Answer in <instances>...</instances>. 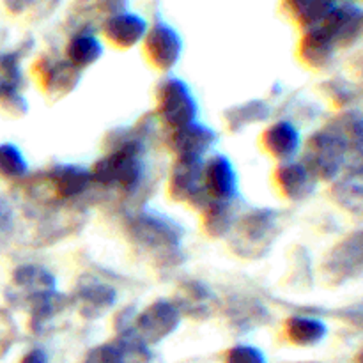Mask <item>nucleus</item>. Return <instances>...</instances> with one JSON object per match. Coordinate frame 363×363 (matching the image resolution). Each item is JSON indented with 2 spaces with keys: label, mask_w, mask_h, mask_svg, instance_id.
<instances>
[{
  "label": "nucleus",
  "mask_w": 363,
  "mask_h": 363,
  "mask_svg": "<svg viewBox=\"0 0 363 363\" xmlns=\"http://www.w3.org/2000/svg\"><path fill=\"white\" fill-rule=\"evenodd\" d=\"M116 138L110 140V147L94 165L89 169L92 186L117 191L124 197L140 194L147 181V135L144 126L131 130H117Z\"/></svg>",
  "instance_id": "f257e3e1"
},
{
  "label": "nucleus",
  "mask_w": 363,
  "mask_h": 363,
  "mask_svg": "<svg viewBox=\"0 0 363 363\" xmlns=\"http://www.w3.org/2000/svg\"><path fill=\"white\" fill-rule=\"evenodd\" d=\"M124 229L137 250L152 255L160 268L177 264L183 254L184 229L172 216L156 209H135L126 218Z\"/></svg>",
  "instance_id": "f03ea898"
},
{
  "label": "nucleus",
  "mask_w": 363,
  "mask_h": 363,
  "mask_svg": "<svg viewBox=\"0 0 363 363\" xmlns=\"http://www.w3.org/2000/svg\"><path fill=\"white\" fill-rule=\"evenodd\" d=\"M282 230V213L272 208L248 209L238 215L229 234L230 248L243 259L264 257Z\"/></svg>",
  "instance_id": "7ed1b4c3"
},
{
  "label": "nucleus",
  "mask_w": 363,
  "mask_h": 363,
  "mask_svg": "<svg viewBox=\"0 0 363 363\" xmlns=\"http://www.w3.org/2000/svg\"><path fill=\"white\" fill-rule=\"evenodd\" d=\"M300 162L318 181L333 183L350 167L351 155L342 138L325 126L308 137Z\"/></svg>",
  "instance_id": "20e7f679"
},
{
  "label": "nucleus",
  "mask_w": 363,
  "mask_h": 363,
  "mask_svg": "<svg viewBox=\"0 0 363 363\" xmlns=\"http://www.w3.org/2000/svg\"><path fill=\"white\" fill-rule=\"evenodd\" d=\"M156 116L169 130L197 121L199 103L190 85L177 77H167L156 89Z\"/></svg>",
  "instance_id": "39448f33"
},
{
  "label": "nucleus",
  "mask_w": 363,
  "mask_h": 363,
  "mask_svg": "<svg viewBox=\"0 0 363 363\" xmlns=\"http://www.w3.org/2000/svg\"><path fill=\"white\" fill-rule=\"evenodd\" d=\"M69 307L77 311L85 321H96L108 314L117 303V291L112 284L94 275H84L78 279L73 293L69 294Z\"/></svg>",
  "instance_id": "423d86ee"
},
{
  "label": "nucleus",
  "mask_w": 363,
  "mask_h": 363,
  "mask_svg": "<svg viewBox=\"0 0 363 363\" xmlns=\"http://www.w3.org/2000/svg\"><path fill=\"white\" fill-rule=\"evenodd\" d=\"M181 312L172 300L158 298L135 318L133 330L147 346H156L169 339L181 326Z\"/></svg>",
  "instance_id": "0eeeda50"
},
{
  "label": "nucleus",
  "mask_w": 363,
  "mask_h": 363,
  "mask_svg": "<svg viewBox=\"0 0 363 363\" xmlns=\"http://www.w3.org/2000/svg\"><path fill=\"white\" fill-rule=\"evenodd\" d=\"M204 158H176L169 174V195L176 202H186L199 211L209 202L202 184Z\"/></svg>",
  "instance_id": "6e6552de"
},
{
  "label": "nucleus",
  "mask_w": 363,
  "mask_h": 363,
  "mask_svg": "<svg viewBox=\"0 0 363 363\" xmlns=\"http://www.w3.org/2000/svg\"><path fill=\"white\" fill-rule=\"evenodd\" d=\"M363 272V243L362 233L357 230L351 236L337 243L323 262V277L332 286H344L358 279Z\"/></svg>",
  "instance_id": "1a4fd4ad"
},
{
  "label": "nucleus",
  "mask_w": 363,
  "mask_h": 363,
  "mask_svg": "<svg viewBox=\"0 0 363 363\" xmlns=\"http://www.w3.org/2000/svg\"><path fill=\"white\" fill-rule=\"evenodd\" d=\"M142 43L149 62L163 73L172 71L183 55V38L169 21L162 18H156L155 23L149 25Z\"/></svg>",
  "instance_id": "9d476101"
},
{
  "label": "nucleus",
  "mask_w": 363,
  "mask_h": 363,
  "mask_svg": "<svg viewBox=\"0 0 363 363\" xmlns=\"http://www.w3.org/2000/svg\"><path fill=\"white\" fill-rule=\"evenodd\" d=\"M46 186L53 201L64 204H74L89 194L92 188L91 172L87 167L77 163H59L45 170Z\"/></svg>",
  "instance_id": "9b49d317"
},
{
  "label": "nucleus",
  "mask_w": 363,
  "mask_h": 363,
  "mask_svg": "<svg viewBox=\"0 0 363 363\" xmlns=\"http://www.w3.org/2000/svg\"><path fill=\"white\" fill-rule=\"evenodd\" d=\"M23 57L25 53L21 50L0 52V106L14 117H21L28 112V103L21 92L25 84L21 69Z\"/></svg>",
  "instance_id": "f8f14e48"
},
{
  "label": "nucleus",
  "mask_w": 363,
  "mask_h": 363,
  "mask_svg": "<svg viewBox=\"0 0 363 363\" xmlns=\"http://www.w3.org/2000/svg\"><path fill=\"white\" fill-rule=\"evenodd\" d=\"M53 289H57V279L50 269L39 264H21L11 277L7 301L14 307L27 308L35 298Z\"/></svg>",
  "instance_id": "ddd939ff"
},
{
  "label": "nucleus",
  "mask_w": 363,
  "mask_h": 363,
  "mask_svg": "<svg viewBox=\"0 0 363 363\" xmlns=\"http://www.w3.org/2000/svg\"><path fill=\"white\" fill-rule=\"evenodd\" d=\"M35 77L39 78L43 91L53 99L66 98L82 82V71L77 69L64 57H41L35 62Z\"/></svg>",
  "instance_id": "4468645a"
},
{
  "label": "nucleus",
  "mask_w": 363,
  "mask_h": 363,
  "mask_svg": "<svg viewBox=\"0 0 363 363\" xmlns=\"http://www.w3.org/2000/svg\"><path fill=\"white\" fill-rule=\"evenodd\" d=\"M202 184L209 201L236 202L240 197L238 172L225 155H213L204 160Z\"/></svg>",
  "instance_id": "2eb2a0df"
},
{
  "label": "nucleus",
  "mask_w": 363,
  "mask_h": 363,
  "mask_svg": "<svg viewBox=\"0 0 363 363\" xmlns=\"http://www.w3.org/2000/svg\"><path fill=\"white\" fill-rule=\"evenodd\" d=\"M321 27L337 48L358 45L363 32V11L357 2H340L326 16Z\"/></svg>",
  "instance_id": "dca6fc26"
},
{
  "label": "nucleus",
  "mask_w": 363,
  "mask_h": 363,
  "mask_svg": "<svg viewBox=\"0 0 363 363\" xmlns=\"http://www.w3.org/2000/svg\"><path fill=\"white\" fill-rule=\"evenodd\" d=\"M216 142H218V133L211 126L199 121L176 128V130H169V135H167V144L177 158H183V156L204 158L215 147Z\"/></svg>",
  "instance_id": "f3484780"
},
{
  "label": "nucleus",
  "mask_w": 363,
  "mask_h": 363,
  "mask_svg": "<svg viewBox=\"0 0 363 363\" xmlns=\"http://www.w3.org/2000/svg\"><path fill=\"white\" fill-rule=\"evenodd\" d=\"M147 28L149 23L142 14L126 9L105 18L101 23V32L106 41L121 50H130L140 45L147 34Z\"/></svg>",
  "instance_id": "a211bd4d"
},
{
  "label": "nucleus",
  "mask_w": 363,
  "mask_h": 363,
  "mask_svg": "<svg viewBox=\"0 0 363 363\" xmlns=\"http://www.w3.org/2000/svg\"><path fill=\"white\" fill-rule=\"evenodd\" d=\"M277 186L280 194L291 202H301L311 199L318 190L319 181L312 176L311 170L301 162L291 160L277 167L275 172Z\"/></svg>",
  "instance_id": "6ab92c4d"
},
{
  "label": "nucleus",
  "mask_w": 363,
  "mask_h": 363,
  "mask_svg": "<svg viewBox=\"0 0 363 363\" xmlns=\"http://www.w3.org/2000/svg\"><path fill=\"white\" fill-rule=\"evenodd\" d=\"M28 326L34 335H46L52 332V326L66 314L69 307V298L60 291L53 289L41 294L28 305Z\"/></svg>",
  "instance_id": "aec40b11"
},
{
  "label": "nucleus",
  "mask_w": 363,
  "mask_h": 363,
  "mask_svg": "<svg viewBox=\"0 0 363 363\" xmlns=\"http://www.w3.org/2000/svg\"><path fill=\"white\" fill-rule=\"evenodd\" d=\"M262 145L280 163L291 162L301 151V133L293 121L280 119L266 128Z\"/></svg>",
  "instance_id": "412c9836"
},
{
  "label": "nucleus",
  "mask_w": 363,
  "mask_h": 363,
  "mask_svg": "<svg viewBox=\"0 0 363 363\" xmlns=\"http://www.w3.org/2000/svg\"><path fill=\"white\" fill-rule=\"evenodd\" d=\"M174 303L179 308L181 315L206 319L211 318V314L215 312L216 296L209 289V286H206L201 280H188L179 287Z\"/></svg>",
  "instance_id": "4be33fe9"
},
{
  "label": "nucleus",
  "mask_w": 363,
  "mask_h": 363,
  "mask_svg": "<svg viewBox=\"0 0 363 363\" xmlns=\"http://www.w3.org/2000/svg\"><path fill=\"white\" fill-rule=\"evenodd\" d=\"M337 46L323 27L307 28L300 41V59L315 71L328 69L335 62Z\"/></svg>",
  "instance_id": "5701e85b"
},
{
  "label": "nucleus",
  "mask_w": 363,
  "mask_h": 363,
  "mask_svg": "<svg viewBox=\"0 0 363 363\" xmlns=\"http://www.w3.org/2000/svg\"><path fill=\"white\" fill-rule=\"evenodd\" d=\"M103 53H105V46L101 39L89 27H82L80 30L71 34L66 45V59L80 71L94 66L101 59Z\"/></svg>",
  "instance_id": "b1692460"
},
{
  "label": "nucleus",
  "mask_w": 363,
  "mask_h": 363,
  "mask_svg": "<svg viewBox=\"0 0 363 363\" xmlns=\"http://www.w3.org/2000/svg\"><path fill=\"white\" fill-rule=\"evenodd\" d=\"M286 335L294 346L312 347L326 339L328 326L318 315L294 314L286 321Z\"/></svg>",
  "instance_id": "393cba45"
},
{
  "label": "nucleus",
  "mask_w": 363,
  "mask_h": 363,
  "mask_svg": "<svg viewBox=\"0 0 363 363\" xmlns=\"http://www.w3.org/2000/svg\"><path fill=\"white\" fill-rule=\"evenodd\" d=\"M333 201L353 215H362L363 209V179L362 170H344L332 186Z\"/></svg>",
  "instance_id": "a878e982"
},
{
  "label": "nucleus",
  "mask_w": 363,
  "mask_h": 363,
  "mask_svg": "<svg viewBox=\"0 0 363 363\" xmlns=\"http://www.w3.org/2000/svg\"><path fill=\"white\" fill-rule=\"evenodd\" d=\"M236 202H218L209 201L206 208L202 209V225L208 236L213 240H220V238H229L230 230H233L234 222L238 218Z\"/></svg>",
  "instance_id": "bb28decb"
},
{
  "label": "nucleus",
  "mask_w": 363,
  "mask_h": 363,
  "mask_svg": "<svg viewBox=\"0 0 363 363\" xmlns=\"http://www.w3.org/2000/svg\"><path fill=\"white\" fill-rule=\"evenodd\" d=\"M335 6L337 4L333 0H284V9L305 30L321 27Z\"/></svg>",
  "instance_id": "cd10ccee"
},
{
  "label": "nucleus",
  "mask_w": 363,
  "mask_h": 363,
  "mask_svg": "<svg viewBox=\"0 0 363 363\" xmlns=\"http://www.w3.org/2000/svg\"><path fill=\"white\" fill-rule=\"evenodd\" d=\"M272 116V106L264 99H248L240 105L230 106L225 112V123L229 130L241 131L252 124L264 123Z\"/></svg>",
  "instance_id": "c85d7f7f"
},
{
  "label": "nucleus",
  "mask_w": 363,
  "mask_h": 363,
  "mask_svg": "<svg viewBox=\"0 0 363 363\" xmlns=\"http://www.w3.org/2000/svg\"><path fill=\"white\" fill-rule=\"evenodd\" d=\"M113 344L119 350L121 360L123 363H151L152 362V351L151 346L144 342L140 337L137 335L133 328L123 330L117 332Z\"/></svg>",
  "instance_id": "c756f323"
},
{
  "label": "nucleus",
  "mask_w": 363,
  "mask_h": 363,
  "mask_svg": "<svg viewBox=\"0 0 363 363\" xmlns=\"http://www.w3.org/2000/svg\"><path fill=\"white\" fill-rule=\"evenodd\" d=\"M28 162L21 149L13 142L0 144V177L6 181L20 183L28 176Z\"/></svg>",
  "instance_id": "7c9ffc66"
},
{
  "label": "nucleus",
  "mask_w": 363,
  "mask_h": 363,
  "mask_svg": "<svg viewBox=\"0 0 363 363\" xmlns=\"http://www.w3.org/2000/svg\"><path fill=\"white\" fill-rule=\"evenodd\" d=\"M325 91L337 105L346 106V108H351L358 99L357 87L344 78H333V80L326 82Z\"/></svg>",
  "instance_id": "2f4dec72"
},
{
  "label": "nucleus",
  "mask_w": 363,
  "mask_h": 363,
  "mask_svg": "<svg viewBox=\"0 0 363 363\" xmlns=\"http://www.w3.org/2000/svg\"><path fill=\"white\" fill-rule=\"evenodd\" d=\"M225 363H268L266 354L250 344H238L227 351Z\"/></svg>",
  "instance_id": "473e14b6"
},
{
  "label": "nucleus",
  "mask_w": 363,
  "mask_h": 363,
  "mask_svg": "<svg viewBox=\"0 0 363 363\" xmlns=\"http://www.w3.org/2000/svg\"><path fill=\"white\" fill-rule=\"evenodd\" d=\"M82 363H123V360H121L119 350L112 340V342L99 344V346L89 350Z\"/></svg>",
  "instance_id": "72a5a7b5"
},
{
  "label": "nucleus",
  "mask_w": 363,
  "mask_h": 363,
  "mask_svg": "<svg viewBox=\"0 0 363 363\" xmlns=\"http://www.w3.org/2000/svg\"><path fill=\"white\" fill-rule=\"evenodd\" d=\"M13 225V213L4 201H0V236L6 234Z\"/></svg>",
  "instance_id": "f704fd0d"
},
{
  "label": "nucleus",
  "mask_w": 363,
  "mask_h": 363,
  "mask_svg": "<svg viewBox=\"0 0 363 363\" xmlns=\"http://www.w3.org/2000/svg\"><path fill=\"white\" fill-rule=\"evenodd\" d=\"M20 363H50V358L45 350H41V347H34V350H30L28 353L23 354V358H21Z\"/></svg>",
  "instance_id": "c9c22d12"
},
{
  "label": "nucleus",
  "mask_w": 363,
  "mask_h": 363,
  "mask_svg": "<svg viewBox=\"0 0 363 363\" xmlns=\"http://www.w3.org/2000/svg\"><path fill=\"white\" fill-rule=\"evenodd\" d=\"M34 2L35 0H4V6H6V9L9 11V13L21 14L27 9H30Z\"/></svg>",
  "instance_id": "e433bc0d"
}]
</instances>
